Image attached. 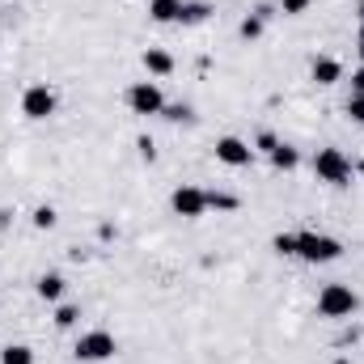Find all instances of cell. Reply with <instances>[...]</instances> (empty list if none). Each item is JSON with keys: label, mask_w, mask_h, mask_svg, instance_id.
<instances>
[{"label": "cell", "mask_w": 364, "mask_h": 364, "mask_svg": "<svg viewBox=\"0 0 364 364\" xmlns=\"http://www.w3.org/2000/svg\"><path fill=\"white\" fill-rule=\"evenodd\" d=\"M272 250L284 259V255H296V233H275L272 237Z\"/></svg>", "instance_id": "obj_19"}, {"label": "cell", "mask_w": 364, "mask_h": 364, "mask_svg": "<svg viewBox=\"0 0 364 364\" xmlns=\"http://www.w3.org/2000/svg\"><path fill=\"white\" fill-rule=\"evenodd\" d=\"M352 93H364V64L352 73Z\"/></svg>", "instance_id": "obj_25"}, {"label": "cell", "mask_w": 364, "mask_h": 364, "mask_svg": "<svg viewBox=\"0 0 364 364\" xmlns=\"http://www.w3.org/2000/svg\"><path fill=\"white\" fill-rule=\"evenodd\" d=\"M0 364H34V352H30L26 343H9V348L0 352Z\"/></svg>", "instance_id": "obj_16"}, {"label": "cell", "mask_w": 364, "mask_h": 364, "mask_svg": "<svg viewBox=\"0 0 364 364\" xmlns=\"http://www.w3.org/2000/svg\"><path fill=\"white\" fill-rule=\"evenodd\" d=\"M216 161H225V166L242 170V166H250V161H255V149H250L242 136H220V140H216Z\"/></svg>", "instance_id": "obj_8"}, {"label": "cell", "mask_w": 364, "mask_h": 364, "mask_svg": "<svg viewBox=\"0 0 364 364\" xmlns=\"http://www.w3.org/2000/svg\"><path fill=\"white\" fill-rule=\"evenodd\" d=\"M208 195V212H237V195H229V191H203Z\"/></svg>", "instance_id": "obj_14"}, {"label": "cell", "mask_w": 364, "mask_h": 364, "mask_svg": "<svg viewBox=\"0 0 364 364\" xmlns=\"http://www.w3.org/2000/svg\"><path fill=\"white\" fill-rule=\"evenodd\" d=\"M170 208L178 212V216H186V220H199L203 212H208V195L199 191V186H174V195H170Z\"/></svg>", "instance_id": "obj_7"}, {"label": "cell", "mask_w": 364, "mask_h": 364, "mask_svg": "<svg viewBox=\"0 0 364 364\" xmlns=\"http://www.w3.org/2000/svg\"><path fill=\"white\" fill-rule=\"evenodd\" d=\"M314 174H318V182L348 186V182L356 178V166L348 161L343 149H318V157H314Z\"/></svg>", "instance_id": "obj_1"}, {"label": "cell", "mask_w": 364, "mask_h": 364, "mask_svg": "<svg viewBox=\"0 0 364 364\" xmlns=\"http://www.w3.org/2000/svg\"><path fill=\"white\" fill-rule=\"evenodd\" d=\"M356 309H360V296L348 284H326L318 292V314L322 318H352Z\"/></svg>", "instance_id": "obj_3"}, {"label": "cell", "mask_w": 364, "mask_h": 364, "mask_svg": "<svg viewBox=\"0 0 364 364\" xmlns=\"http://www.w3.org/2000/svg\"><path fill=\"white\" fill-rule=\"evenodd\" d=\"M331 364H352V360H348V356H339V360H331Z\"/></svg>", "instance_id": "obj_28"}, {"label": "cell", "mask_w": 364, "mask_h": 364, "mask_svg": "<svg viewBox=\"0 0 364 364\" xmlns=\"http://www.w3.org/2000/svg\"><path fill=\"white\" fill-rule=\"evenodd\" d=\"M140 157H144V161H153V157H157V149H153V140H149V136H140Z\"/></svg>", "instance_id": "obj_24"}, {"label": "cell", "mask_w": 364, "mask_h": 364, "mask_svg": "<svg viewBox=\"0 0 364 364\" xmlns=\"http://www.w3.org/2000/svg\"><path fill=\"white\" fill-rule=\"evenodd\" d=\"M161 114H166L170 123H186V119H191V106H182V102H174V106H166Z\"/></svg>", "instance_id": "obj_23"}, {"label": "cell", "mask_w": 364, "mask_h": 364, "mask_svg": "<svg viewBox=\"0 0 364 364\" xmlns=\"http://www.w3.org/2000/svg\"><path fill=\"white\" fill-rule=\"evenodd\" d=\"M267 157H272V166H275V170H296V161H301L292 144H275V149L267 153Z\"/></svg>", "instance_id": "obj_15"}, {"label": "cell", "mask_w": 364, "mask_h": 364, "mask_svg": "<svg viewBox=\"0 0 364 364\" xmlns=\"http://www.w3.org/2000/svg\"><path fill=\"white\" fill-rule=\"evenodd\" d=\"M127 106H132V114H161L166 110V93H161L157 81H136L127 90Z\"/></svg>", "instance_id": "obj_6"}, {"label": "cell", "mask_w": 364, "mask_h": 364, "mask_svg": "<svg viewBox=\"0 0 364 364\" xmlns=\"http://www.w3.org/2000/svg\"><path fill=\"white\" fill-rule=\"evenodd\" d=\"M77 322H81V309H77V305H60V309H55V326H60V331H68V326H77Z\"/></svg>", "instance_id": "obj_18"}, {"label": "cell", "mask_w": 364, "mask_h": 364, "mask_svg": "<svg viewBox=\"0 0 364 364\" xmlns=\"http://www.w3.org/2000/svg\"><path fill=\"white\" fill-rule=\"evenodd\" d=\"M309 4L314 0H279V13L284 17H301V13H309Z\"/></svg>", "instance_id": "obj_21"}, {"label": "cell", "mask_w": 364, "mask_h": 364, "mask_svg": "<svg viewBox=\"0 0 364 364\" xmlns=\"http://www.w3.org/2000/svg\"><path fill=\"white\" fill-rule=\"evenodd\" d=\"M237 34H242L246 43H255V38H263V17H259V13H250V17H242V26H237Z\"/></svg>", "instance_id": "obj_17"}, {"label": "cell", "mask_w": 364, "mask_h": 364, "mask_svg": "<svg viewBox=\"0 0 364 364\" xmlns=\"http://www.w3.org/2000/svg\"><path fill=\"white\" fill-rule=\"evenodd\" d=\"M55 106H60V97H55L51 85H43V81H38V85H26V93H21V114L34 119V123H38V119H51Z\"/></svg>", "instance_id": "obj_5"}, {"label": "cell", "mask_w": 364, "mask_h": 364, "mask_svg": "<svg viewBox=\"0 0 364 364\" xmlns=\"http://www.w3.org/2000/svg\"><path fill=\"white\" fill-rule=\"evenodd\" d=\"M360 60H364V43H360Z\"/></svg>", "instance_id": "obj_30"}, {"label": "cell", "mask_w": 364, "mask_h": 364, "mask_svg": "<svg viewBox=\"0 0 364 364\" xmlns=\"http://www.w3.org/2000/svg\"><path fill=\"white\" fill-rule=\"evenodd\" d=\"M34 229H55V208H34Z\"/></svg>", "instance_id": "obj_20"}, {"label": "cell", "mask_w": 364, "mask_h": 364, "mask_svg": "<svg viewBox=\"0 0 364 364\" xmlns=\"http://www.w3.org/2000/svg\"><path fill=\"white\" fill-rule=\"evenodd\" d=\"M64 288H68V279H64L60 272L38 275V296H43V301H60V296H64Z\"/></svg>", "instance_id": "obj_11"}, {"label": "cell", "mask_w": 364, "mask_h": 364, "mask_svg": "<svg viewBox=\"0 0 364 364\" xmlns=\"http://www.w3.org/2000/svg\"><path fill=\"white\" fill-rule=\"evenodd\" d=\"M309 77H314L318 85H339V81H343V64L331 60V55H318L314 68H309Z\"/></svg>", "instance_id": "obj_9"}, {"label": "cell", "mask_w": 364, "mask_h": 364, "mask_svg": "<svg viewBox=\"0 0 364 364\" xmlns=\"http://www.w3.org/2000/svg\"><path fill=\"white\" fill-rule=\"evenodd\" d=\"M356 13H360V26H364V0H360V4H356Z\"/></svg>", "instance_id": "obj_27"}, {"label": "cell", "mask_w": 364, "mask_h": 364, "mask_svg": "<svg viewBox=\"0 0 364 364\" xmlns=\"http://www.w3.org/2000/svg\"><path fill=\"white\" fill-rule=\"evenodd\" d=\"M348 119L364 127V93H352V97H348Z\"/></svg>", "instance_id": "obj_22"}, {"label": "cell", "mask_w": 364, "mask_h": 364, "mask_svg": "<svg viewBox=\"0 0 364 364\" xmlns=\"http://www.w3.org/2000/svg\"><path fill=\"white\" fill-rule=\"evenodd\" d=\"M208 13H212V4H208V0H182L178 21H182V26H199V21H208Z\"/></svg>", "instance_id": "obj_13"}, {"label": "cell", "mask_w": 364, "mask_h": 364, "mask_svg": "<svg viewBox=\"0 0 364 364\" xmlns=\"http://www.w3.org/2000/svg\"><path fill=\"white\" fill-rule=\"evenodd\" d=\"M178 13H182V0H153V4H149V17H153L157 26L178 21Z\"/></svg>", "instance_id": "obj_12"}, {"label": "cell", "mask_w": 364, "mask_h": 364, "mask_svg": "<svg viewBox=\"0 0 364 364\" xmlns=\"http://www.w3.org/2000/svg\"><path fill=\"white\" fill-rule=\"evenodd\" d=\"M360 43H364V26H360Z\"/></svg>", "instance_id": "obj_29"}, {"label": "cell", "mask_w": 364, "mask_h": 364, "mask_svg": "<svg viewBox=\"0 0 364 364\" xmlns=\"http://www.w3.org/2000/svg\"><path fill=\"white\" fill-rule=\"evenodd\" d=\"M275 144H279V140H275L272 132H263V136H259V149H267V153H272Z\"/></svg>", "instance_id": "obj_26"}, {"label": "cell", "mask_w": 364, "mask_h": 364, "mask_svg": "<svg viewBox=\"0 0 364 364\" xmlns=\"http://www.w3.org/2000/svg\"><path fill=\"white\" fill-rule=\"evenodd\" d=\"M144 73H149V77H170V73H174V55L161 51V47H149V51H144Z\"/></svg>", "instance_id": "obj_10"}, {"label": "cell", "mask_w": 364, "mask_h": 364, "mask_svg": "<svg viewBox=\"0 0 364 364\" xmlns=\"http://www.w3.org/2000/svg\"><path fill=\"white\" fill-rule=\"evenodd\" d=\"M343 255V242L339 237H331V233H296V259H305V263H335Z\"/></svg>", "instance_id": "obj_2"}, {"label": "cell", "mask_w": 364, "mask_h": 364, "mask_svg": "<svg viewBox=\"0 0 364 364\" xmlns=\"http://www.w3.org/2000/svg\"><path fill=\"white\" fill-rule=\"evenodd\" d=\"M114 352H119V343H114L110 331H85L77 339V348H73V356L81 364H102V360H110Z\"/></svg>", "instance_id": "obj_4"}]
</instances>
